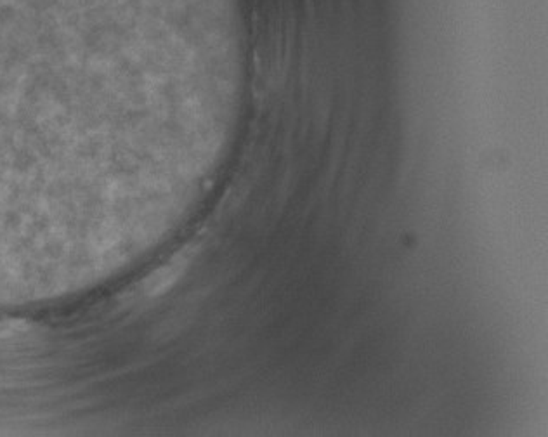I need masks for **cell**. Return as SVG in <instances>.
Segmentation results:
<instances>
[{"label":"cell","mask_w":548,"mask_h":437,"mask_svg":"<svg viewBox=\"0 0 548 437\" xmlns=\"http://www.w3.org/2000/svg\"><path fill=\"white\" fill-rule=\"evenodd\" d=\"M186 262H188V260H186L185 257H179L177 260H173L169 268H165L162 273H158L155 278V285H153V288H151L153 292L160 293L162 290L169 288V286L172 285L177 278H179L180 273H182V269L186 268Z\"/></svg>","instance_id":"1"}]
</instances>
